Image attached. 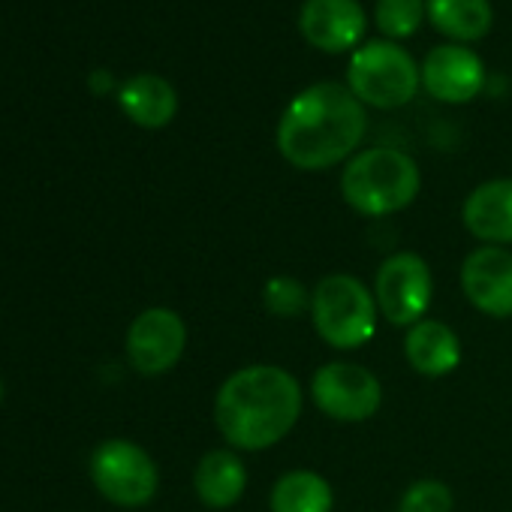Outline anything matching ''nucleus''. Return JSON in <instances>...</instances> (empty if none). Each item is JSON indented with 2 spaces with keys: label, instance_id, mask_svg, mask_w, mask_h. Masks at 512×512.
Returning a JSON list of instances; mask_svg holds the SVG:
<instances>
[{
  "label": "nucleus",
  "instance_id": "1",
  "mask_svg": "<svg viewBox=\"0 0 512 512\" xmlns=\"http://www.w3.org/2000/svg\"><path fill=\"white\" fill-rule=\"evenodd\" d=\"M368 130L365 106L338 82L299 91L281 115L278 151L302 172H323L353 157Z\"/></svg>",
  "mask_w": 512,
  "mask_h": 512
},
{
  "label": "nucleus",
  "instance_id": "2",
  "mask_svg": "<svg viewBox=\"0 0 512 512\" xmlns=\"http://www.w3.org/2000/svg\"><path fill=\"white\" fill-rule=\"evenodd\" d=\"M302 416V386L278 365H247L223 380L214 425L232 449L263 452L281 443Z\"/></svg>",
  "mask_w": 512,
  "mask_h": 512
},
{
  "label": "nucleus",
  "instance_id": "3",
  "mask_svg": "<svg viewBox=\"0 0 512 512\" xmlns=\"http://www.w3.org/2000/svg\"><path fill=\"white\" fill-rule=\"evenodd\" d=\"M419 166L398 148H368L347 160L341 172L344 202L365 217L404 211L419 196Z\"/></svg>",
  "mask_w": 512,
  "mask_h": 512
},
{
  "label": "nucleus",
  "instance_id": "4",
  "mask_svg": "<svg viewBox=\"0 0 512 512\" xmlns=\"http://www.w3.org/2000/svg\"><path fill=\"white\" fill-rule=\"evenodd\" d=\"M377 299L353 275H329L311 290L317 335L335 350H359L377 332Z\"/></svg>",
  "mask_w": 512,
  "mask_h": 512
},
{
  "label": "nucleus",
  "instance_id": "5",
  "mask_svg": "<svg viewBox=\"0 0 512 512\" xmlns=\"http://www.w3.org/2000/svg\"><path fill=\"white\" fill-rule=\"evenodd\" d=\"M416 61L392 40H371L359 46L347 67V88L362 106L398 109L410 103L419 91Z\"/></svg>",
  "mask_w": 512,
  "mask_h": 512
},
{
  "label": "nucleus",
  "instance_id": "6",
  "mask_svg": "<svg viewBox=\"0 0 512 512\" xmlns=\"http://www.w3.org/2000/svg\"><path fill=\"white\" fill-rule=\"evenodd\" d=\"M91 479L97 491L118 506H145L160 485L154 458L130 440H106L91 455Z\"/></svg>",
  "mask_w": 512,
  "mask_h": 512
},
{
  "label": "nucleus",
  "instance_id": "7",
  "mask_svg": "<svg viewBox=\"0 0 512 512\" xmlns=\"http://www.w3.org/2000/svg\"><path fill=\"white\" fill-rule=\"evenodd\" d=\"M374 299L380 314L392 326H416L425 320L434 299V278L419 253L401 250L383 260L374 284Z\"/></svg>",
  "mask_w": 512,
  "mask_h": 512
},
{
  "label": "nucleus",
  "instance_id": "8",
  "mask_svg": "<svg viewBox=\"0 0 512 512\" xmlns=\"http://www.w3.org/2000/svg\"><path fill=\"white\" fill-rule=\"evenodd\" d=\"M317 410L335 422H365L383 404L380 380L356 362H329L311 377Z\"/></svg>",
  "mask_w": 512,
  "mask_h": 512
},
{
  "label": "nucleus",
  "instance_id": "9",
  "mask_svg": "<svg viewBox=\"0 0 512 512\" xmlns=\"http://www.w3.org/2000/svg\"><path fill=\"white\" fill-rule=\"evenodd\" d=\"M184 347L187 326L169 308H148L127 329V359L145 377L172 371L184 356Z\"/></svg>",
  "mask_w": 512,
  "mask_h": 512
},
{
  "label": "nucleus",
  "instance_id": "10",
  "mask_svg": "<svg viewBox=\"0 0 512 512\" xmlns=\"http://www.w3.org/2000/svg\"><path fill=\"white\" fill-rule=\"evenodd\" d=\"M461 290L467 302L494 320L512 317V250L482 244L461 266Z\"/></svg>",
  "mask_w": 512,
  "mask_h": 512
},
{
  "label": "nucleus",
  "instance_id": "11",
  "mask_svg": "<svg viewBox=\"0 0 512 512\" xmlns=\"http://www.w3.org/2000/svg\"><path fill=\"white\" fill-rule=\"evenodd\" d=\"M422 88L440 103H470L485 85V67L476 52L458 43H443L428 52L419 67Z\"/></svg>",
  "mask_w": 512,
  "mask_h": 512
},
{
  "label": "nucleus",
  "instance_id": "12",
  "mask_svg": "<svg viewBox=\"0 0 512 512\" xmlns=\"http://www.w3.org/2000/svg\"><path fill=\"white\" fill-rule=\"evenodd\" d=\"M299 28L314 49L341 55L359 49L368 22L359 0H305Z\"/></svg>",
  "mask_w": 512,
  "mask_h": 512
},
{
  "label": "nucleus",
  "instance_id": "13",
  "mask_svg": "<svg viewBox=\"0 0 512 512\" xmlns=\"http://www.w3.org/2000/svg\"><path fill=\"white\" fill-rule=\"evenodd\" d=\"M467 232L485 244H512V178L479 184L461 208Z\"/></svg>",
  "mask_w": 512,
  "mask_h": 512
},
{
  "label": "nucleus",
  "instance_id": "14",
  "mask_svg": "<svg viewBox=\"0 0 512 512\" xmlns=\"http://www.w3.org/2000/svg\"><path fill=\"white\" fill-rule=\"evenodd\" d=\"M404 356L422 377H446L461 365V341L440 320H419L404 338Z\"/></svg>",
  "mask_w": 512,
  "mask_h": 512
},
{
  "label": "nucleus",
  "instance_id": "15",
  "mask_svg": "<svg viewBox=\"0 0 512 512\" xmlns=\"http://www.w3.org/2000/svg\"><path fill=\"white\" fill-rule=\"evenodd\" d=\"M118 103H121L124 115L145 130L166 127L178 112L175 88L163 76H154V73H139V76L127 79L118 88Z\"/></svg>",
  "mask_w": 512,
  "mask_h": 512
},
{
  "label": "nucleus",
  "instance_id": "16",
  "mask_svg": "<svg viewBox=\"0 0 512 512\" xmlns=\"http://www.w3.org/2000/svg\"><path fill=\"white\" fill-rule=\"evenodd\" d=\"M244 485H247V467L232 449H211L196 464L193 488L208 509L235 506L244 494Z\"/></svg>",
  "mask_w": 512,
  "mask_h": 512
},
{
  "label": "nucleus",
  "instance_id": "17",
  "mask_svg": "<svg viewBox=\"0 0 512 512\" xmlns=\"http://www.w3.org/2000/svg\"><path fill=\"white\" fill-rule=\"evenodd\" d=\"M425 19L458 46L476 43L491 31L488 0H425Z\"/></svg>",
  "mask_w": 512,
  "mask_h": 512
},
{
  "label": "nucleus",
  "instance_id": "18",
  "mask_svg": "<svg viewBox=\"0 0 512 512\" xmlns=\"http://www.w3.org/2000/svg\"><path fill=\"white\" fill-rule=\"evenodd\" d=\"M335 491L326 476L314 470H290L284 473L269 497L272 512H332Z\"/></svg>",
  "mask_w": 512,
  "mask_h": 512
},
{
  "label": "nucleus",
  "instance_id": "19",
  "mask_svg": "<svg viewBox=\"0 0 512 512\" xmlns=\"http://www.w3.org/2000/svg\"><path fill=\"white\" fill-rule=\"evenodd\" d=\"M263 308L278 320L305 317L311 314V290L290 275H275L263 287Z\"/></svg>",
  "mask_w": 512,
  "mask_h": 512
},
{
  "label": "nucleus",
  "instance_id": "20",
  "mask_svg": "<svg viewBox=\"0 0 512 512\" xmlns=\"http://www.w3.org/2000/svg\"><path fill=\"white\" fill-rule=\"evenodd\" d=\"M374 16L386 40H407L425 19V0H377Z\"/></svg>",
  "mask_w": 512,
  "mask_h": 512
},
{
  "label": "nucleus",
  "instance_id": "21",
  "mask_svg": "<svg viewBox=\"0 0 512 512\" xmlns=\"http://www.w3.org/2000/svg\"><path fill=\"white\" fill-rule=\"evenodd\" d=\"M452 506H455V497L446 482L419 479L404 491L398 512H452Z\"/></svg>",
  "mask_w": 512,
  "mask_h": 512
},
{
  "label": "nucleus",
  "instance_id": "22",
  "mask_svg": "<svg viewBox=\"0 0 512 512\" xmlns=\"http://www.w3.org/2000/svg\"><path fill=\"white\" fill-rule=\"evenodd\" d=\"M88 85H91L94 94H109V91L115 88V79H112L109 70H94V73L88 76Z\"/></svg>",
  "mask_w": 512,
  "mask_h": 512
},
{
  "label": "nucleus",
  "instance_id": "23",
  "mask_svg": "<svg viewBox=\"0 0 512 512\" xmlns=\"http://www.w3.org/2000/svg\"><path fill=\"white\" fill-rule=\"evenodd\" d=\"M0 401H4V383H0Z\"/></svg>",
  "mask_w": 512,
  "mask_h": 512
}]
</instances>
